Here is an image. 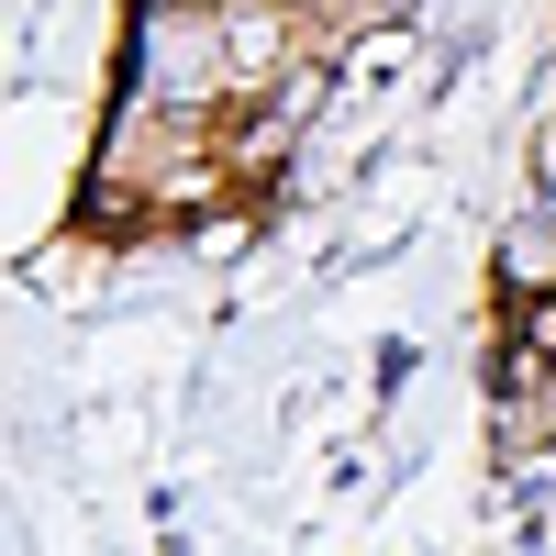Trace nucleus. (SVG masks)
Segmentation results:
<instances>
[{
  "label": "nucleus",
  "mask_w": 556,
  "mask_h": 556,
  "mask_svg": "<svg viewBox=\"0 0 556 556\" xmlns=\"http://www.w3.org/2000/svg\"><path fill=\"white\" fill-rule=\"evenodd\" d=\"M223 67H235V78L278 67V12H245V0H235V12H223Z\"/></svg>",
  "instance_id": "f257e3e1"
}]
</instances>
